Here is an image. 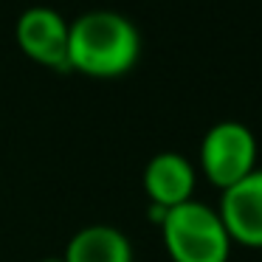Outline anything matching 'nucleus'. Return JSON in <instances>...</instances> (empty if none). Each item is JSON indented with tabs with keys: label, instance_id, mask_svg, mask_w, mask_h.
Listing matches in <instances>:
<instances>
[{
	"label": "nucleus",
	"instance_id": "3",
	"mask_svg": "<svg viewBox=\"0 0 262 262\" xmlns=\"http://www.w3.org/2000/svg\"><path fill=\"white\" fill-rule=\"evenodd\" d=\"M200 166L214 186L228 189L256 169V138L239 121L209 127L200 144Z\"/></svg>",
	"mask_w": 262,
	"mask_h": 262
},
{
	"label": "nucleus",
	"instance_id": "6",
	"mask_svg": "<svg viewBox=\"0 0 262 262\" xmlns=\"http://www.w3.org/2000/svg\"><path fill=\"white\" fill-rule=\"evenodd\" d=\"M144 192L149 203L161 209L186 203L194 192V166L178 152H158L144 169Z\"/></svg>",
	"mask_w": 262,
	"mask_h": 262
},
{
	"label": "nucleus",
	"instance_id": "2",
	"mask_svg": "<svg viewBox=\"0 0 262 262\" xmlns=\"http://www.w3.org/2000/svg\"><path fill=\"white\" fill-rule=\"evenodd\" d=\"M161 234L172 262H228L231 254V237L220 214L198 200L166 211Z\"/></svg>",
	"mask_w": 262,
	"mask_h": 262
},
{
	"label": "nucleus",
	"instance_id": "7",
	"mask_svg": "<svg viewBox=\"0 0 262 262\" xmlns=\"http://www.w3.org/2000/svg\"><path fill=\"white\" fill-rule=\"evenodd\" d=\"M65 262H133V245L113 226H88L71 237Z\"/></svg>",
	"mask_w": 262,
	"mask_h": 262
},
{
	"label": "nucleus",
	"instance_id": "8",
	"mask_svg": "<svg viewBox=\"0 0 262 262\" xmlns=\"http://www.w3.org/2000/svg\"><path fill=\"white\" fill-rule=\"evenodd\" d=\"M40 262H65L62 256H46V259H40Z\"/></svg>",
	"mask_w": 262,
	"mask_h": 262
},
{
	"label": "nucleus",
	"instance_id": "5",
	"mask_svg": "<svg viewBox=\"0 0 262 262\" xmlns=\"http://www.w3.org/2000/svg\"><path fill=\"white\" fill-rule=\"evenodd\" d=\"M217 214L231 243L262 248V169H254L239 183L223 189Z\"/></svg>",
	"mask_w": 262,
	"mask_h": 262
},
{
	"label": "nucleus",
	"instance_id": "1",
	"mask_svg": "<svg viewBox=\"0 0 262 262\" xmlns=\"http://www.w3.org/2000/svg\"><path fill=\"white\" fill-rule=\"evenodd\" d=\"M141 34L130 17L110 9L85 12L71 23L68 68L93 79H116L136 68Z\"/></svg>",
	"mask_w": 262,
	"mask_h": 262
},
{
	"label": "nucleus",
	"instance_id": "4",
	"mask_svg": "<svg viewBox=\"0 0 262 262\" xmlns=\"http://www.w3.org/2000/svg\"><path fill=\"white\" fill-rule=\"evenodd\" d=\"M17 46L31 62L51 71L68 68V34L71 23L48 6H31L17 20Z\"/></svg>",
	"mask_w": 262,
	"mask_h": 262
}]
</instances>
